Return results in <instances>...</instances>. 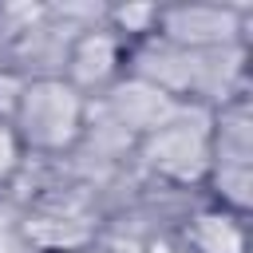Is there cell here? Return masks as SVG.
I'll return each mask as SVG.
<instances>
[{"instance_id": "1", "label": "cell", "mask_w": 253, "mask_h": 253, "mask_svg": "<svg viewBox=\"0 0 253 253\" xmlns=\"http://www.w3.org/2000/svg\"><path fill=\"white\" fill-rule=\"evenodd\" d=\"M16 123H20L16 134L24 142L43 146V150H59V146H67L79 134V126H83V103H79L75 87L59 83V79H40V83L24 87Z\"/></svg>"}, {"instance_id": "2", "label": "cell", "mask_w": 253, "mask_h": 253, "mask_svg": "<svg viewBox=\"0 0 253 253\" xmlns=\"http://www.w3.org/2000/svg\"><path fill=\"white\" fill-rule=\"evenodd\" d=\"M150 162L162 166L166 174L174 178H194L202 174L206 158H210V138L206 130H190V123H178V119H166L154 138H150Z\"/></svg>"}, {"instance_id": "3", "label": "cell", "mask_w": 253, "mask_h": 253, "mask_svg": "<svg viewBox=\"0 0 253 253\" xmlns=\"http://www.w3.org/2000/svg\"><path fill=\"white\" fill-rule=\"evenodd\" d=\"M115 115L123 126H134V130H158L166 119H174L170 111V99L158 83H130V87H119L115 91Z\"/></svg>"}, {"instance_id": "4", "label": "cell", "mask_w": 253, "mask_h": 253, "mask_svg": "<svg viewBox=\"0 0 253 253\" xmlns=\"http://www.w3.org/2000/svg\"><path fill=\"white\" fill-rule=\"evenodd\" d=\"M115 59H119V47L107 32H87L75 51H71V75L79 83H99L115 71Z\"/></svg>"}, {"instance_id": "5", "label": "cell", "mask_w": 253, "mask_h": 253, "mask_svg": "<svg viewBox=\"0 0 253 253\" xmlns=\"http://www.w3.org/2000/svg\"><path fill=\"white\" fill-rule=\"evenodd\" d=\"M225 32H229V16L217 8H190L170 16V36L186 43H210V40H221Z\"/></svg>"}, {"instance_id": "6", "label": "cell", "mask_w": 253, "mask_h": 253, "mask_svg": "<svg viewBox=\"0 0 253 253\" xmlns=\"http://www.w3.org/2000/svg\"><path fill=\"white\" fill-rule=\"evenodd\" d=\"M24 87H28V83H20V75H12V71H0V123L16 119V111H20V99H24Z\"/></svg>"}, {"instance_id": "7", "label": "cell", "mask_w": 253, "mask_h": 253, "mask_svg": "<svg viewBox=\"0 0 253 253\" xmlns=\"http://www.w3.org/2000/svg\"><path fill=\"white\" fill-rule=\"evenodd\" d=\"M16 162H20V134L16 126L0 123V174H12Z\"/></svg>"}]
</instances>
